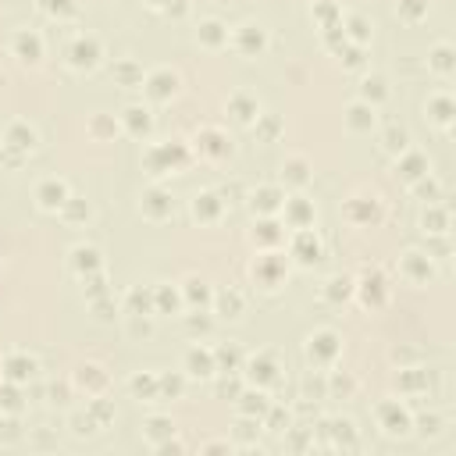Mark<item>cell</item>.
<instances>
[{"instance_id":"cell-13","label":"cell","mask_w":456,"mask_h":456,"mask_svg":"<svg viewBox=\"0 0 456 456\" xmlns=\"http://www.w3.org/2000/svg\"><path fill=\"white\" fill-rule=\"evenodd\" d=\"M196 146H200V150H207V153H214V157L228 150V146H224V136H221L217 129H203V132L196 136Z\"/></svg>"},{"instance_id":"cell-8","label":"cell","mask_w":456,"mask_h":456,"mask_svg":"<svg viewBox=\"0 0 456 456\" xmlns=\"http://www.w3.org/2000/svg\"><path fill=\"white\" fill-rule=\"evenodd\" d=\"M72 264H75L79 271L93 274V271L100 267V253H96V246H75V250H72Z\"/></svg>"},{"instance_id":"cell-21","label":"cell","mask_w":456,"mask_h":456,"mask_svg":"<svg viewBox=\"0 0 456 456\" xmlns=\"http://www.w3.org/2000/svg\"><path fill=\"white\" fill-rule=\"evenodd\" d=\"M285 207H289V214L296 217V228H303V221L310 217V210H307V207L300 203V196H296V200H285Z\"/></svg>"},{"instance_id":"cell-6","label":"cell","mask_w":456,"mask_h":456,"mask_svg":"<svg viewBox=\"0 0 456 456\" xmlns=\"http://www.w3.org/2000/svg\"><path fill=\"white\" fill-rule=\"evenodd\" d=\"M228 110H232L239 122H253V118H260V114H257V110H260V107H257V100H253V96H246V93H236L232 100H228Z\"/></svg>"},{"instance_id":"cell-24","label":"cell","mask_w":456,"mask_h":456,"mask_svg":"<svg viewBox=\"0 0 456 456\" xmlns=\"http://www.w3.org/2000/svg\"><path fill=\"white\" fill-rule=\"evenodd\" d=\"M417 164H421V157L414 153V157H410V160H407L403 167H417ZM417 175H421V171H407V179H417Z\"/></svg>"},{"instance_id":"cell-20","label":"cell","mask_w":456,"mask_h":456,"mask_svg":"<svg viewBox=\"0 0 456 456\" xmlns=\"http://www.w3.org/2000/svg\"><path fill=\"white\" fill-rule=\"evenodd\" d=\"M385 139H388V143H385V150H388V153H395V150L403 153V150H407V132H403V129H392Z\"/></svg>"},{"instance_id":"cell-7","label":"cell","mask_w":456,"mask_h":456,"mask_svg":"<svg viewBox=\"0 0 456 456\" xmlns=\"http://www.w3.org/2000/svg\"><path fill=\"white\" fill-rule=\"evenodd\" d=\"M193 214H196L200 221H214V217L221 214V200H217V193H200V196L193 200Z\"/></svg>"},{"instance_id":"cell-14","label":"cell","mask_w":456,"mask_h":456,"mask_svg":"<svg viewBox=\"0 0 456 456\" xmlns=\"http://www.w3.org/2000/svg\"><path fill=\"white\" fill-rule=\"evenodd\" d=\"M125 122L132 132H150V110L146 107H129L125 110Z\"/></svg>"},{"instance_id":"cell-3","label":"cell","mask_w":456,"mask_h":456,"mask_svg":"<svg viewBox=\"0 0 456 456\" xmlns=\"http://www.w3.org/2000/svg\"><path fill=\"white\" fill-rule=\"evenodd\" d=\"M146 93L153 100H167V96H175L179 93V75L171 72V68H157L146 75Z\"/></svg>"},{"instance_id":"cell-9","label":"cell","mask_w":456,"mask_h":456,"mask_svg":"<svg viewBox=\"0 0 456 456\" xmlns=\"http://www.w3.org/2000/svg\"><path fill=\"white\" fill-rule=\"evenodd\" d=\"M143 207H146V214H150L153 221H160L171 203H167V193H164V189H150V193L143 196Z\"/></svg>"},{"instance_id":"cell-25","label":"cell","mask_w":456,"mask_h":456,"mask_svg":"<svg viewBox=\"0 0 456 456\" xmlns=\"http://www.w3.org/2000/svg\"><path fill=\"white\" fill-rule=\"evenodd\" d=\"M150 4H160V0H150Z\"/></svg>"},{"instance_id":"cell-12","label":"cell","mask_w":456,"mask_h":456,"mask_svg":"<svg viewBox=\"0 0 456 456\" xmlns=\"http://www.w3.org/2000/svg\"><path fill=\"white\" fill-rule=\"evenodd\" d=\"M236 43H239L243 50H253V46L264 50V32H260L257 25H239V29H236Z\"/></svg>"},{"instance_id":"cell-17","label":"cell","mask_w":456,"mask_h":456,"mask_svg":"<svg viewBox=\"0 0 456 456\" xmlns=\"http://www.w3.org/2000/svg\"><path fill=\"white\" fill-rule=\"evenodd\" d=\"M39 4H43V11H50V15H57V18H68V15L79 11L75 0H39Z\"/></svg>"},{"instance_id":"cell-11","label":"cell","mask_w":456,"mask_h":456,"mask_svg":"<svg viewBox=\"0 0 456 456\" xmlns=\"http://www.w3.org/2000/svg\"><path fill=\"white\" fill-rule=\"evenodd\" d=\"M200 39H203L207 46H221V43H228V29H224L221 22H214V18H210V22H203V25H200Z\"/></svg>"},{"instance_id":"cell-15","label":"cell","mask_w":456,"mask_h":456,"mask_svg":"<svg viewBox=\"0 0 456 456\" xmlns=\"http://www.w3.org/2000/svg\"><path fill=\"white\" fill-rule=\"evenodd\" d=\"M217 310H221V317H239L243 296H239V293H221V296H217Z\"/></svg>"},{"instance_id":"cell-10","label":"cell","mask_w":456,"mask_h":456,"mask_svg":"<svg viewBox=\"0 0 456 456\" xmlns=\"http://www.w3.org/2000/svg\"><path fill=\"white\" fill-rule=\"evenodd\" d=\"M371 125H374V107H371V103H353V107H350V129L364 132V129H371Z\"/></svg>"},{"instance_id":"cell-19","label":"cell","mask_w":456,"mask_h":456,"mask_svg":"<svg viewBox=\"0 0 456 456\" xmlns=\"http://www.w3.org/2000/svg\"><path fill=\"white\" fill-rule=\"evenodd\" d=\"M399 11H403L407 22H417L421 11H424V0H399Z\"/></svg>"},{"instance_id":"cell-5","label":"cell","mask_w":456,"mask_h":456,"mask_svg":"<svg viewBox=\"0 0 456 456\" xmlns=\"http://www.w3.org/2000/svg\"><path fill=\"white\" fill-rule=\"evenodd\" d=\"M68 53H72V68H96L100 43H96V36H82V39H75V46Z\"/></svg>"},{"instance_id":"cell-18","label":"cell","mask_w":456,"mask_h":456,"mask_svg":"<svg viewBox=\"0 0 456 456\" xmlns=\"http://www.w3.org/2000/svg\"><path fill=\"white\" fill-rule=\"evenodd\" d=\"M89 132H93L96 139H103V136H110V132H118V125H114V122H107L103 114H93V122H89Z\"/></svg>"},{"instance_id":"cell-16","label":"cell","mask_w":456,"mask_h":456,"mask_svg":"<svg viewBox=\"0 0 456 456\" xmlns=\"http://www.w3.org/2000/svg\"><path fill=\"white\" fill-rule=\"evenodd\" d=\"M285 179H289L293 186H303L310 175H307V160L303 157H293L289 164H285Z\"/></svg>"},{"instance_id":"cell-1","label":"cell","mask_w":456,"mask_h":456,"mask_svg":"<svg viewBox=\"0 0 456 456\" xmlns=\"http://www.w3.org/2000/svg\"><path fill=\"white\" fill-rule=\"evenodd\" d=\"M11 50L18 53V61H22V65H39V57H43V39H39L36 32L22 29V32H15Z\"/></svg>"},{"instance_id":"cell-22","label":"cell","mask_w":456,"mask_h":456,"mask_svg":"<svg viewBox=\"0 0 456 456\" xmlns=\"http://www.w3.org/2000/svg\"><path fill=\"white\" fill-rule=\"evenodd\" d=\"M118 79H125V82H132V79H139V82H143V72H139V68H136L132 61H125V65L118 68Z\"/></svg>"},{"instance_id":"cell-2","label":"cell","mask_w":456,"mask_h":456,"mask_svg":"<svg viewBox=\"0 0 456 456\" xmlns=\"http://www.w3.org/2000/svg\"><path fill=\"white\" fill-rule=\"evenodd\" d=\"M68 196H72V193H68V182H61V179H46V182H39V189H36V200H39L43 210H61Z\"/></svg>"},{"instance_id":"cell-4","label":"cell","mask_w":456,"mask_h":456,"mask_svg":"<svg viewBox=\"0 0 456 456\" xmlns=\"http://www.w3.org/2000/svg\"><path fill=\"white\" fill-rule=\"evenodd\" d=\"M36 143H39V136H36V129L25 125V122H15V125L8 129V136H4V150H22V157L32 153Z\"/></svg>"},{"instance_id":"cell-23","label":"cell","mask_w":456,"mask_h":456,"mask_svg":"<svg viewBox=\"0 0 456 456\" xmlns=\"http://www.w3.org/2000/svg\"><path fill=\"white\" fill-rule=\"evenodd\" d=\"M346 25H350V32H353L357 39H364V36H367V25H364V18H357V15H350V18H346Z\"/></svg>"}]
</instances>
